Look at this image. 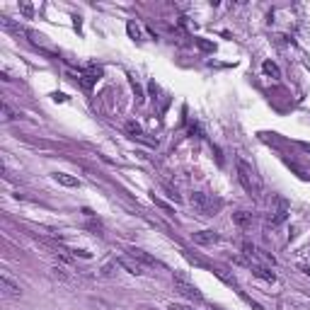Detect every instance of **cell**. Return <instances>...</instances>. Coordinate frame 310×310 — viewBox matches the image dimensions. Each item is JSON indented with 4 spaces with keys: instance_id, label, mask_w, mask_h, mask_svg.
Segmentation results:
<instances>
[{
    "instance_id": "1",
    "label": "cell",
    "mask_w": 310,
    "mask_h": 310,
    "mask_svg": "<svg viewBox=\"0 0 310 310\" xmlns=\"http://www.w3.org/2000/svg\"><path fill=\"white\" fill-rule=\"evenodd\" d=\"M189 204H191L194 211H197L199 216H204V218H211V216H216V213L223 209V199L213 197V194H204V191H194L191 199H189Z\"/></svg>"
},
{
    "instance_id": "2",
    "label": "cell",
    "mask_w": 310,
    "mask_h": 310,
    "mask_svg": "<svg viewBox=\"0 0 310 310\" xmlns=\"http://www.w3.org/2000/svg\"><path fill=\"white\" fill-rule=\"evenodd\" d=\"M235 167H238V182L243 184V189L247 191V194H255L257 197V194L262 191V179L257 177V172L247 165L245 160H238Z\"/></svg>"
},
{
    "instance_id": "3",
    "label": "cell",
    "mask_w": 310,
    "mask_h": 310,
    "mask_svg": "<svg viewBox=\"0 0 310 310\" xmlns=\"http://www.w3.org/2000/svg\"><path fill=\"white\" fill-rule=\"evenodd\" d=\"M172 284H175V291H177L182 298L191 300V303H201V300H204L201 291L194 286V284H191L187 277H182V274H175V277H172Z\"/></svg>"
},
{
    "instance_id": "4",
    "label": "cell",
    "mask_w": 310,
    "mask_h": 310,
    "mask_svg": "<svg viewBox=\"0 0 310 310\" xmlns=\"http://www.w3.org/2000/svg\"><path fill=\"white\" fill-rule=\"evenodd\" d=\"M288 213H291L288 201L284 199V197H277V199H274V209L269 211V223H272V225H281V223H286Z\"/></svg>"
},
{
    "instance_id": "5",
    "label": "cell",
    "mask_w": 310,
    "mask_h": 310,
    "mask_svg": "<svg viewBox=\"0 0 310 310\" xmlns=\"http://www.w3.org/2000/svg\"><path fill=\"white\" fill-rule=\"evenodd\" d=\"M117 264H122L126 272H131V274H136V277H143V274H148V272H145L148 266H143L138 259H133L131 255H122L119 259H117Z\"/></svg>"
},
{
    "instance_id": "6",
    "label": "cell",
    "mask_w": 310,
    "mask_h": 310,
    "mask_svg": "<svg viewBox=\"0 0 310 310\" xmlns=\"http://www.w3.org/2000/svg\"><path fill=\"white\" fill-rule=\"evenodd\" d=\"M97 80H100V70H97V68H90V73H78L75 75V83L83 90H88V92L92 90V85H95Z\"/></svg>"
},
{
    "instance_id": "7",
    "label": "cell",
    "mask_w": 310,
    "mask_h": 310,
    "mask_svg": "<svg viewBox=\"0 0 310 310\" xmlns=\"http://www.w3.org/2000/svg\"><path fill=\"white\" fill-rule=\"evenodd\" d=\"M0 291H3L5 298H20V286H17L15 281H10L5 274L0 277Z\"/></svg>"
},
{
    "instance_id": "8",
    "label": "cell",
    "mask_w": 310,
    "mask_h": 310,
    "mask_svg": "<svg viewBox=\"0 0 310 310\" xmlns=\"http://www.w3.org/2000/svg\"><path fill=\"white\" fill-rule=\"evenodd\" d=\"M191 240L197 245H213V243H218L221 240V235L218 232H213V230H199V232H194L191 235Z\"/></svg>"
},
{
    "instance_id": "9",
    "label": "cell",
    "mask_w": 310,
    "mask_h": 310,
    "mask_svg": "<svg viewBox=\"0 0 310 310\" xmlns=\"http://www.w3.org/2000/svg\"><path fill=\"white\" fill-rule=\"evenodd\" d=\"M129 255H131L133 259H138L143 266H163L158 259H155V257H150L148 252H143V250H136V247H131V250H129Z\"/></svg>"
},
{
    "instance_id": "10",
    "label": "cell",
    "mask_w": 310,
    "mask_h": 310,
    "mask_svg": "<svg viewBox=\"0 0 310 310\" xmlns=\"http://www.w3.org/2000/svg\"><path fill=\"white\" fill-rule=\"evenodd\" d=\"M232 223L240 225V228H250L252 225V213L250 211H235L232 213Z\"/></svg>"
},
{
    "instance_id": "11",
    "label": "cell",
    "mask_w": 310,
    "mask_h": 310,
    "mask_svg": "<svg viewBox=\"0 0 310 310\" xmlns=\"http://www.w3.org/2000/svg\"><path fill=\"white\" fill-rule=\"evenodd\" d=\"M252 274L259 279H264V281H269V284H274L277 281V274L274 272H269L266 266H259V264H252Z\"/></svg>"
},
{
    "instance_id": "12",
    "label": "cell",
    "mask_w": 310,
    "mask_h": 310,
    "mask_svg": "<svg viewBox=\"0 0 310 310\" xmlns=\"http://www.w3.org/2000/svg\"><path fill=\"white\" fill-rule=\"evenodd\" d=\"M124 131H126V136H131V138H143V129H141V124L133 122V119L124 124Z\"/></svg>"
},
{
    "instance_id": "13",
    "label": "cell",
    "mask_w": 310,
    "mask_h": 310,
    "mask_svg": "<svg viewBox=\"0 0 310 310\" xmlns=\"http://www.w3.org/2000/svg\"><path fill=\"white\" fill-rule=\"evenodd\" d=\"M262 70H264V75L274 78V80L281 78V70H279V66L274 63V61H264V63H262Z\"/></svg>"
},
{
    "instance_id": "14",
    "label": "cell",
    "mask_w": 310,
    "mask_h": 310,
    "mask_svg": "<svg viewBox=\"0 0 310 310\" xmlns=\"http://www.w3.org/2000/svg\"><path fill=\"white\" fill-rule=\"evenodd\" d=\"M54 177H56V182L63 184V187H78V184H80L75 177H70V175H66V172H56Z\"/></svg>"
},
{
    "instance_id": "15",
    "label": "cell",
    "mask_w": 310,
    "mask_h": 310,
    "mask_svg": "<svg viewBox=\"0 0 310 310\" xmlns=\"http://www.w3.org/2000/svg\"><path fill=\"white\" fill-rule=\"evenodd\" d=\"M126 32H129V36H131V39H141V29H138L133 22L126 24Z\"/></svg>"
},
{
    "instance_id": "16",
    "label": "cell",
    "mask_w": 310,
    "mask_h": 310,
    "mask_svg": "<svg viewBox=\"0 0 310 310\" xmlns=\"http://www.w3.org/2000/svg\"><path fill=\"white\" fill-rule=\"evenodd\" d=\"M3 114H5V122H12V119H17V114L10 109V104H3Z\"/></svg>"
},
{
    "instance_id": "17",
    "label": "cell",
    "mask_w": 310,
    "mask_h": 310,
    "mask_svg": "<svg viewBox=\"0 0 310 310\" xmlns=\"http://www.w3.org/2000/svg\"><path fill=\"white\" fill-rule=\"evenodd\" d=\"M153 201H155V206H160V209H163V211H167V213H172V206H170V204H165V201H163V199H158L155 194H153Z\"/></svg>"
},
{
    "instance_id": "18",
    "label": "cell",
    "mask_w": 310,
    "mask_h": 310,
    "mask_svg": "<svg viewBox=\"0 0 310 310\" xmlns=\"http://www.w3.org/2000/svg\"><path fill=\"white\" fill-rule=\"evenodd\" d=\"M131 85H133V92H136V100L143 102V92H141V85H138L136 80H131Z\"/></svg>"
},
{
    "instance_id": "19",
    "label": "cell",
    "mask_w": 310,
    "mask_h": 310,
    "mask_svg": "<svg viewBox=\"0 0 310 310\" xmlns=\"http://www.w3.org/2000/svg\"><path fill=\"white\" fill-rule=\"evenodd\" d=\"M167 310H194V308H191V305H182V303H170Z\"/></svg>"
},
{
    "instance_id": "20",
    "label": "cell",
    "mask_w": 310,
    "mask_h": 310,
    "mask_svg": "<svg viewBox=\"0 0 310 310\" xmlns=\"http://www.w3.org/2000/svg\"><path fill=\"white\" fill-rule=\"evenodd\" d=\"M197 44H199V49H204V51H213V44L204 42V39H197Z\"/></svg>"
},
{
    "instance_id": "21",
    "label": "cell",
    "mask_w": 310,
    "mask_h": 310,
    "mask_svg": "<svg viewBox=\"0 0 310 310\" xmlns=\"http://www.w3.org/2000/svg\"><path fill=\"white\" fill-rule=\"evenodd\" d=\"M54 277H61V279H68V274H66V269H63V266H54Z\"/></svg>"
},
{
    "instance_id": "22",
    "label": "cell",
    "mask_w": 310,
    "mask_h": 310,
    "mask_svg": "<svg viewBox=\"0 0 310 310\" xmlns=\"http://www.w3.org/2000/svg\"><path fill=\"white\" fill-rule=\"evenodd\" d=\"M22 12L27 15V17H29V15H32V5H27V3H24V5H22Z\"/></svg>"
},
{
    "instance_id": "23",
    "label": "cell",
    "mask_w": 310,
    "mask_h": 310,
    "mask_svg": "<svg viewBox=\"0 0 310 310\" xmlns=\"http://www.w3.org/2000/svg\"><path fill=\"white\" fill-rule=\"evenodd\" d=\"M300 269H303V272H305V274L310 277V264H300Z\"/></svg>"
},
{
    "instance_id": "24",
    "label": "cell",
    "mask_w": 310,
    "mask_h": 310,
    "mask_svg": "<svg viewBox=\"0 0 310 310\" xmlns=\"http://www.w3.org/2000/svg\"><path fill=\"white\" fill-rule=\"evenodd\" d=\"M209 310H223V308H221V305H211Z\"/></svg>"
},
{
    "instance_id": "25",
    "label": "cell",
    "mask_w": 310,
    "mask_h": 310,
    "mask_svg": "<svg viewBox=\"0 0 310 310\" xmlns=\"http://www.w3.org/2000/svg\"><path fill=\"white\" fill-rule=\"evenodd\" d=\"M308 252H310V247H308Z\"/></svg>"
}]
</instances>
